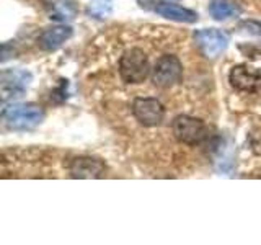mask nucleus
<instances>
[{
    "mask_svg": "<svg viewBox=\"0 0 261 245\" xmlns=\"http://www.w3.org/2000/svg\"><path fill=\"white\" fill-rule=\"evenodd\" d=\"M240 28L250 33V35L261 36V21H258V20H245L240 23Z\"/></svg>",
    "mask_w": 261,
    "mask_h": 245,
    "instance_id": "ddd939ff",
    "label": "nucleus"
},
{
    "mask_svg": "<svg viewBox=\"0 0 261 245\" xmlns=\"http://www.w3.org/2000/svg\"><path fill=\"white\" fill-rule=\"evenodd\" d=\"M119 74H121V79L124 80L126 84H142V82L149 77L150 65L142 49H137V47L127 49V51L121 56Z\"/></svg>",
    "mask_w": 261,
    "mask_h": 245,
    "instance_id": "f03ea898",
    "label": "nucleus"
},
{
    "mask_svg": "<svg viewBox=\"0 0 261 245\" xmlns=\"http://www.w3.org/2000/svg\"><path fill=\"white\" fill-rule=\"evenodd\" d=\"M155 12H157L160 16H163V18L179 21V23H194V21H198V13L190 10V8L176 5V4L163 2V4L155 7Z\"/></svg>",
    "mask_w": 261,
    "mask_h": 245,
    "instance_id": "9b49d317",
    "label": "nucleus"
},
{
    "mask_svg": "<svg viewBox=\"0 0 261 245\" xmlns=\"http://www.w3.org/2000/svg\"><path fill=\"white\" fill-rule=\"evenodd\" d=\"M173 134L179 142L188 145L201 144L207 136V126L198 118L178 116L173 121Z\"/></svg>",
    "mask_w": 261,
    "mask_h": 245,
    "instance_id": "39448f33",
    "label": "nucleus"
},
{
    "mask_svg": "<svg viewBox=\"0 0 261 245\" xmlns=\"http://www.w3.org/2000/svg\"><path fill=\"white\" fill-rule=\"evenodd\" d=\"M230 84L233 88L247 93L261 92V72H253L245 65H237L230 70Z\"/></svg>",
    "mask_w": 261,
    "mask_h": 245,
    "instance_id": "6e6552de",
    "label": "nucleus"
},
{
    "mask_svg": "<svg viewBox=\"0 0 261 245\" xmlns=\"http://www.w3.org/2000/svg\"><path fill=\"white\" fill-rule=\"evenodd\" d=\"M31 82V74L21 69L4 70L0 76V93H2L4 103L23 96Z\"/></svg>",
    "mask_w": 261,
    "mask_h": 245,
    "instance_id": "423d86ee",
    "label": "nucleus"
},
{
    "mask_svg": "<svg viewBox=\"0 0 261 245\" xmlns=\"http://www.w3.org/2000/svg\"><path fill=\"white\" fill-rule=\"evenodd\" d=\"M136 119L144 126H159L165 116V108L157 98H136L133 103Z\"/></svg>",
    "mask_w": 261,
    "mask_h": 245,
    "instance_id": "0eeeda50",
    "label": "nucleus"
},
{
    "mask_svg": "<svg viewBox=\"0 0 261 245\" xmlns=\"http://www.w3.org/2000/svg\"><path fill=\"white\" fill-rule=\"evenodd\" d=\"M72 28L65 27V24H57V27L46 28L38 38V44L44 51H56L59 49L65 41L72 38Z\"/></svg>",
    "mask_w": 261,
    "mask_h": 245,
    "instance_id": "9d476101",
    "label": "nucleus"
},
{
    "mask_svg": "<svg viewBox=\"0 0 261 245\" xmlns=\"http://www.w3.org/2000/svg\"><path fill=\"white\" fill-rule=\"evenodd\" d=\"M72 178H100L105 175L106 165L93 157H75L69 165Z\"/></svg>",
    "mask_w": 261,
    "mask_h": 245,
    "instance_id": "1a4fd4ad",
    "label": "nucleus"
},
{
    "mask_svg": "<svg viewBox=\"0 0 261 245\" xmlns=\"http://www.w3.org/2000/svg\"><path fill=\"white\" fill-rule=\"evenodd\" d=\"M194 41L204 57L216 59V57H219L227 49L230 39H228V35L222 30L204 28L194 33Z\"/></svg>",
    "mask_w": 261,
    "mask_h": 245,
    "instance_id": "7ed1b4c3",
    "label": "nucleus"
},
{
    "mask_svg": "<svg viewBox=\"0 0 261 245\" xmlns=\"http://www.w3.org/2000/svg\"><path fill=\"white\" fill-rule=\"evenodd\" d=\"M2 119L8 129L28 131L41 125V121L44 119V110L33 103L12 105L8 108H4Z\"/></svg>",
    "mask_w": 261,
    "mask_h": 245,
    "instance_id": "f257e3e1",
    "label": "nucleus"
},
{
    "mask_svg": "<svg viewBox=\"0 0 261 245\" xmlns=\"http://www.w3.org/2000/svg\"><path fill=\"white\" fill-rule=\"evenodd\" d=\"M183 76V65L176 56H162L152 70V80L157 87L168 88L176 85Z\"/></svg>",
    "mask_w": 261,
    "mask_h": 245,
    "instance_id": "20e7f679",
    "label": "nucleus"
},
{
    "mask_svg": "<svg viewBox=\"0 0 261 245\" xmlns=\"http://www.w3.org/2000/svg\"><path fill=\"white\" fill-rule=\"evenodd\" d=\"M209 12L212 15V18H216L219 21H224L228 18H233V16L242 13V8L230 2V0H212L209 5Z\"/></svg>",
    "mask_w": 261,
    "mask_h": 245,
    "instance_id": "f8f14e48",
    "label": "nucleus"
}]
</instances>
